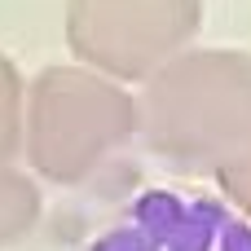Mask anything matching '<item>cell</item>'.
<instances>
[{"label":"cell","instance_id":"obj_1","mask_svg":"<svg viewBox=\"0 0 251 251\" xmlns=\"http://www.w3.org/2000/svg\"><path fill=\"white\" fill-rule=\"evenodd\" d=\"M150 150L190 172H221L251 154V53L190 49L141 93Z\"/></svg>","mask_w":251,"mask_h":251},{"label":"cell","instance_id":"obj_2","mask_svg":"<svg viewBox=\"0 0 251 251\" xmlns=\"http://www.w3.org/2000/svg\"><path fill=\"white\" fill-rule=\"evenodd\" d=\"M141 132V101L88 66H49L26 93V159L53 185H84Z\"/></svg>","mask_w":251,"mask_h":251},{"label":"cell","instance_id":"obj_3","mask_svg":"<svg viewBox=\"0 0 251 251\" xmlns=\"http://www.w3.org/2000/svg\"><path fill=\"white\" fill-rule=\"evenodd\" d=\"M199 22L203 0H66L71 53L115 84H150L185 53Z\"/></svg>","mask_w":251,"mask_h":251},{"label":"cell","instance_id":"obj_4","mask_svg":"<svg viewBox=\"0 0 251 251\" xmlns=\"http://www.w3.org/2000/svg\"><path fill=\"white\" fill-rule=\"evenodd\" d=\"M88 251H251V221L221 194L146 190L88 243Z\"/></svg>","mask_w":251,"mask_h":251},{"label":"cell","instance_id":"obj_5","mask_svg":"<svg viewBox=\"0 0 251 251\" xmlns=\"http://www.w3.org/2000/svg\"><path fill=\"white\" fill-rule=\"evenodd\" d=\"M40 221V190L13 163H0V247L26 238Z\"/></svg>","mask_w":251,"mask_h":251},{"label":"cell","instance_id":"obj_6","mask_svg":"<svg viewBox=\"0 0 251 251\" xmlns=\"http://www.w3.org/2000/svg\"><path fill=\"white\" fill-rule=\"evenodd\" d=\"M26 141V97H22V75L18 66L0 53V163L18 154Z\"/></svg>","mask_w":251,"mask_h":251},{"label":"cell","instance_id":"obj_7","mask_svg":"<svg viewBox=\"0 0 251 251\" xmlns=\"http://www.w3.org/2000/svg\"><path fill=\"white\" fill-rule=\"evenodd\" d=\"M216 190H221L225 203H234L238 216H247V221H251V154L234 159L229 168L216 172Z\"/></svg>","mask_w":251,"mask_h":251}]
</instances>
